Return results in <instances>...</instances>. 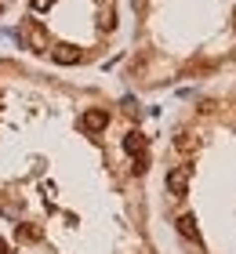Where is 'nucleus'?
I'll return each mask as SVG.
<instances>
[{
  "label": "nucleus",
  "mask_w": 236,
  "mask_h": 254,
  "mask_svg": "<svg viewBox=\"0 0 236 254\" xmlns=\"http://www.w3.org/2000/svg\"><path fill=\"white\" fill-rule=\"evenodd\" d=\"M105 124H109L105 109H87L84 117H80V127H84L87 134H98V131H105Z\"/></svg>",
  "instance_id": "obj_1"
},
{
  "label": "nucleus",
  "mask_w": 236,
  "mask_h": 254,
  "mask_svg": "<svg viewBox=\"0 0 236 254\" xmlns=\"http://www.w3.org/2000/svg\"><path fill=\"white\" fill-rule=\"evenodd\" d=\"M167 189L174 196H185V167H174L171 175H167Z\"/></svg>",
  "instance_id": "obj_4"
},
{
  "label": "nucleus",
  "mask_w": 236,
  "mask_h": 254,
  "mask_svg": "<svg viewBox=\"0 0 236 254\" xmlns=\"http://www.w3.org/2000/svg\"><path fill=\"white\" fill-rule=\"evenodd\" d=\"M40 236H44V233H40L37 225H18V240H29V244H37Z\"/></svg>",
  "instance_id": "obj_6"
},
{
  "label": "nucleus",
  "mask_w": 236,
  "mask_h": 254,
  "mask_svg": "<svg viewBox=\"0 0 236 254\" xmlns=\"http://www.w3.org/2000/svg\"><path fill=\"white\" fill-rule=\"evenodd\" d=\"M178 233H182L185 240H193V244H200V229H196V218H193V214H182V218H178Z\"/></svg>",
  "instance_id": "obj_2"
},
{
  "label": "nucleus",
  "mask_w": 236,
  "mask_h": 254,
  "mask_svg": "<svg viewBox=\"0 0 236 254\" xmlns=\"http://www.w3.org/2000/svg\"><path fill=\"white\" fill-rule=\"evenodd\" d=\"M124 153H146V134H138V131H127L124 134Z\"/></svg>",
  "instance_id": "obj_3"
},
{
  "label": "nucleus",
  "mask_w": 236,
  "mask_h": 254,
  "mask_svg": "<svg viewBox=\"0 0 236 254\" xmlns=\"http://www.w3.org/2000/svg\"><path fill=\"white\" fill-rule=\"evenodd\" d=\"M149 171V156L146 153H135V175H146Z\"/></svg>",
  "instance_id": "obj_8"
},
{
  "label": "nucleus",
  "mask_w": 236,
  "mask_h": 254,
  "mask_svg": "<svg viewBox=\"0 0 236 254\" xmlns=\"http://www.w3.org/2000/svg\"><path fill=\"white\" fill-rule=\"evenodd\" d=\"M29 44H33L37 51H44V29L37 26V22H33V29H29Z\"/></svg>",
  "instance_id": "obj_7"
},
{
  "label": "nucleus",
  "mask_w": 236,
  "mask_h": 254,
  "mask_svg": "<svg viewBox=\"0 0 236 254\" xmlns=\"http://www.w3.org/2000/svg\"><path fill=\"white\" fill-rule=\"evenodd\" d=\"M44 7H51V0H33V11H44Z\"/></svg>",
  "instance_id": "obj_9"
},
{
  "label": "nucleus",
  "mask_w": 236,
  "mask_h": 254,
  "mask_svg": "<svg viewBox=\"0 0 236 254\" xmlns=\"http://www.w3.org/2000/svg\"><path fill=\"white\" fill-rule=\"evenodd\" d=\"M0 254H7V244H4V236H0Z\"/></svg>",
  "instance_id": "obj_10"
},
{
  "label": "nucleus",
  "mask_w": 236,
  "mask_h": 254,
  "mask_svg": "<svg viewBox=\"0 0 236 254\" xmlns=\"http://www.w3.org/2000/svg\"><path fill=\"white\" fill-rule=\"evenodd\" d=\"M55 62L58 65H73V62H80V51L69 48V44H62V48H55Z\"/></svg>",
  "instance_id": "obj_5"
}]
</instances>
